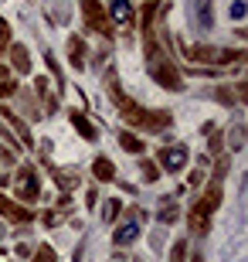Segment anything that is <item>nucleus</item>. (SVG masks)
Segmentation results:
<instances>
[{
    "instance_id": "f257e3e1",
    "label": "nucleus",
    "mask_w": 248,
    "mask_h": 262,
    "mask_svg": "<svg viewBox=\"0 0 248 262\" xmlns=\"http://www.w3.org/2000/svg\"><path fill=\"white\" fill-rule=\"evenodd\" d=\"M146 68H150L153 82L160 89H167V92H184V75L181 68L173 65L170 58H167V51L153 41V34H146Z\"/></svg>"
},
{
    "instance_id": "f03ea898",
    "label": "nucleus",
    "mask_w": 248,
    "mask_h": 262,
    "mask_svg": "<svg viewBox=\"0 0 248 262\" xmlns=\"http://www.w3.org/2000/svg\"><path fill=\"white\" fill-rule=\"evenodd\" d=\"M116 109H119V116H123L129 126H140V129H146V133H160V129L173 126V113H167V109H143L140 102H133L129 96L119 99Z\"/></svg>"
},
{
    "instance_id": "7ed1b4c3",
    "label": "nucleus",
    "mask_w": 248,
    "mask_h": 262,
    "mask_svg": "<svg viewBox=\"0 0 248 262\" xmlns=\"http://www.w3.org/2000/svg\"><path fill=\"white\" fill-rule=\"evenodd\" d=\"M221 198H224V181H218V177H214V181L208 184V191H204V194L191 204V214H187V218H191V228L197 235H204L211 228V214L221 208Z\"/></svg>"
},
{
    "instance_id": "20e7f679",
    "label": "nucleus",
    "mask_w": 248,
    "mask_h": 262,
    "mask_svg": "<svg viewBox=\"0 0 248 262\" xmlns=\"http://www.w3.org/2000/svg\"><path fill=\"white\" fill-rule=\"evenodd\" d=\"M184 55L204 65H238L248 58L245 48H214V45H184Z\"/></svg>"
},
{
    "instance_id": "39448f33",
    "label": "nucleus",
    "mask_w": 248,
    "mask_h": 262,
    "mask_svg": "<svg viewBox=\"0 0 248 262\" xmlns=\"http://www.w3.org/2000/svg\"><path fill=\"white\" fill-rule=\"evenodd\" d=\"M14 194H17V201L24 204H34L41 198V181H38V170L31 164L17 167V177H14Z\"/></svg>"
},
{
    "instance_id": "423d86ee",
    "label": "nucleus",
    "mask_w": 248,
    "mask_h": 262,
    "mask_svg": "<svg viewBox=\"0 0 248 262\" xmlns=\"http://www.w3.org/2000/svg\"><path fill=\"white\" fill-rule=\"evenodd\" d=\"M82 17H85V28H92L102 38H112V20L99 0H82Z\"/></svg>"
},
{
    "instance_id": "0eeeda50",
    "label": "nucleus",
    "mask_w": 248,
    "mask_h": 262,
    "mask_svg": "<svg viewBox=\"0 0 248 262\" xmlns=\"http://www.w3.org/2000/svg\"><path fill=\"white\" fill-rule=\"evenodd\" d=\"M187 160H191V150L184 143H163L160 146V170H167V174H173V170H184L187 167Z\"/></svg>"
},
{
    "instance_id": "6e6552de",
    "label": "nucleus",
    "mask_w": 248,
    "mask_h": 262,
    "mask_svg": "<svg viewBox=\"0 0 248 262\" xmlns=\"http://www.w3.org/2000/svg\"><path fill=\"white\" fill-rule=\"evenodd\" d=\"M0 214L10 218V222H17V225H34V211L24 208V204H14L10 198H4V191H0Z\"/></svg>"
},
{
    "instance_id": "1a4fd4ad",
    "label": "nucleus",
    "mask_w": 248,
    "mask_h": 262,
    "mask_svg": "<svg viewBox=\"0 0 248 262\" xmlns=\"http://www.w3.org/2000/svg\"><path fill=\"white\" fill-rule=\"evenodd\" d=\"M68 119H72V126L78 129V136H85L88 143H96V140H99V129L92 126V119H88L82 109H68Z\"/></svg>"
},
{
    "instance_id": "9d476101",
    "label": "nucleus",
    "mask_w": 248,
    "mask_h": 262,
    "mask_svg": "<svg viewBox=\"0 0 248 262\" xmlns=\"http://www.w3.org/2000/svg\"><path fill=\"white\" fill-rule=\"evenodd\" d=\"M85 55H88L85 38H82V34H68V65L72 68H85Z\"/></svg>"
},
{
    "instance_id": "9b49d317",
    "label": "nucleus",
    "mask_w": 248,
    "mask_h": 262,
    "mask_svg": "<svg viewBox=\"0 0 248 262\" xmlns=\"http://www.w3.org/2000/svg\"><path fill=\"white\" fill-rule=\"evenodd\" d=\"M167 10H170V0H167V4H143V17H140V31H143V34H150L153 20H156V17H167Z\"/></svg>"
},
{
    "instance_id": "f8f14e48",
    "label": "nucleus",
    "mask_w": 248,
    "mask_h": 262,
    "mask_svg": "<svg viewBox=\"0 0 248 262\" xmlns=\"http://www.w3.org/2000/svg\"><path fill=\"white\" fill-rule=\"evenodd\" d=\"M51 177H55V184L61 187V191H72V187L82 184V174L72 170V167H51Z\"/></svg>"
},
{
    "instance_id": "ddd939ff",
    "label": "nucleus",
    "mask_w": 248,
    "mask_h": 262,
    "mask_svg": "<svg viewBox=\"0 0 248 262\" xmlns=\"http://www.w3.org/2000/svg\"><path fill=\"white\" fill-rule=\"evenodd\" d=\"M140 232H143V222H126V225H119L112 232V245H129V242H136L140 238Z\"/></svg>"
},
{
    "instance_id": "4468645a",
    "label": "nucleus",
    "mask_w": 248,
    "mask_h": 262,
    "mask_svg": "<svg viewBox=\"0 0 248 262\" xmlns=\"http://www.w3.org/2000/svg\"><path fill=\"white\" fill-rule=\"evenodd\" d=\"M7 51H10V65H14V72H20V75H28V72H31L28 48H24V45H14V41H10V45H7Z\"/></svg>"
},
{
    "instance_id": "2eb2a0df",
    "label": "nucleus",
    "mask_w": 248,
    "mask_h": 262,
    "mask_svg": "<svg viewBox=\"0 0 248 262\" xmlns=\"http://www.w3.org/2000/svg\"><path fill=\"white\" fill-rule=\"evenodd\" d=\"M109 20H116V24H129L133 20V7H129V0H109Z\"/></svg>"
},
{
    "instance_id": "dca6fc26",
    "label": "nucleus",
    "mask_w": 248,
    "mask_h": 262,
    "mask_svg": "<svg viewBox=\"0 0 248 262\" xmlns=\"http://www.w3.org/2000/svg\"><path fill=\"white\" fill-rule=\"evenodd\" d=\"M0 116H7V123L14 126V133L20 136V146H34V140H31V129L24 126V119H20L17 113H10V109H0Z\"/></svg>"
},
{
    "instance_id": "f3484780",
    "label": "nucleus",
    "mask_w": 248,
    "mask_h": 262,
    "mask_svg": "<svg viewBox=\"0 0 248 262\" xmlns=\"http://www.w3.org/2000/svg\"><path fill=\"white\" fill-rule=\"evenodd\" d=\"M92 174H96V181H112L116 164L109 160V157H96V160H92Z\"/></svg>"
},
{
    "instance_id": "a211bd4d",
    "label": "nucleus",
    "mask_w": 248,
    "mask_h": 262,
    "mask_svg": "<svg viewBox=\"0 0 248 262\" xmlns=\"http://www.w3.org/2000/svg\"><path fill=\"white\" fill-rule=\"evenodd\" d=\"M119 146H123L126 154H136V157H143V146H146V143H140V136H136V133H129V129H123V133H119Z\"/></svg>"
},
{
    "instance_id": "6ab92c4d",
    "label": "nucleus",
    "mask_w": 248,
    "mask_h": 262,
    "mask_svg": "<svg viewBox=\"0 0 248 262\" xmlns=\"http://www.w3.org/2000/svg\"><path fill=\"white\" fill-rule=\"evenodd\" d=\"M224 143H228L231 150H241V146H245V123H235V126H231V133H228V140H224Z\"/></svg>"
},
{
    "instance_id": "aec40b11",
    "label": "nucleus",
    "mask_w": 248,
    "mask_h": 262,
    "mask_svg": "<svg viewBox=\"0 0 248 262\" xmlns=\"http://www.w3.org/2000/svg\"><path fill=\"white\" fill-rule=\"evenodd\" d=\"M140 170H143V181L146 184H153V181H160V164H153V160H140Z\"/></svg>"
},
{
    "instance_id": "412c9836",
    "label": "nucleus",
    "mask_w": 248,
    "mask_h": 262,
    "mask_svg": "<svg viewBox=\"0 0 248 262\" xmlns=\"http://www.w3.org/2000/svg\"><path fill=\"white\" fill-rule=\"evenodd\" d=\"M156 218H160V225H173V222H177V204H173V201H163L160 211H156Z\"/></svg>"
},
{
    "instance_id": "4be33fe9",
    "label": "nucleus",
    "mask_w": 248,
    "mask_h": 262,
    "mask_svg": "<svg viewBox=\"0 0 248 262\" xmlns=\"http://www.w3.org/2000/svg\"><path fill=\"white\" fill-rule=\"evenodd\" d=\"M105 222H109V225H112L116 222V218H119V214H123V201H119V198H109V204H105Z\"/></svg>"
},
{
    "instance_id": "5701e85b",
    "label": "nucleus",
    "mask_w": 248,
    "mask_h": 262,
    "mask_svg": "<svg viewBox=\"0 0 248 262\" xmlns=\"http://www.w3.org/2000/svg\"><path fill=\"white\" fill-rule=\"evenodd\" d=\"M44 61H48L51 75L58 78V96H61V89H65V78H61V68H58V61H55V55H51V51H44Z\"/></svg>"
},
{
    "instance_id": "b1692460",
    "label": "nucleus",
    "mask_w": 248,
    "mask_h": 262,
    "mask_svg": "<svg viewBox=\"0 0 248 262\" xmlns=\"http://www.w3.org/2000/svg\"><path fill=\"white\" fill-rule=\"evenodd\" d=\"M228 167H231V157L228 154H218V160H214V177H218V181H224Z\"/></svg>"
},
{
    "instance_id": "393cba45",
    "label": "nucleus",
    "mask_w": 248,
    "mask_h": 262,
    "mask_svg": "<svg viewBox=\"0 0 248 262\" xmlns=\"http://www.w3.org/2000/svg\"><path fill=\"white\" fill-rule=\"evenodd\" d=\"M170 262H187V242H184V238H177V242H173Z\"/></svg>"
},
{
    "instance_id": "a878e982",
    "label": "nucleus",
    "mask_w": 248,
    "mask_h": 262,
    "mask_svg": "<svg viewBox=\"0 0 248 262\" xmlns=\"http://www.w3.org/2000/svg\"><path fill=\"white\" fill-rule=\"evenodd\" d=\"M14 164H17V150L0 143V167H14Z\"/></svg>"
},
{
    "instance_id": "bb28decb",
    "label": "nucleus",
    "mask_w": 248,
    "mask_h": 262,
    "mask_svg": "<svg viewBox=\"0 0 248 262\" xmlns=\"http://www.w3.org/2000/svg\"><path fill=\"white\" fill-rule=\"evenodd\" d=\"M31 262H55V249H51V245H41Z\"/></svg>"
},
{
    "instance_id": "cd10ccee",
    "label": "nucleus",
    "mask_w": 248,
    "mask_h": 262,
    "mask_svg": "<svg viewBox=\"0 0 248 262\" xmlns=\"http://www.w3.org/2000/svg\"><path fill=\"white\" fill-rule=\"evenodd\" d=\"M7 45H10V24L4 17H0V55L7 51Z\"/></svg>"
},
{
    "instance_id": "c85d7f7f",
    "label": "nucleus",
    "mask_w": 248,
    "mask_h": 262,
    "mask_svg": "<svg viewBox=\"0 0 248 262\" xmlns=\"http://www.w3.org/2000/svg\"><path fill=\"white\" fill-rule=\"evenodd\" d=\"M17 92H20V89L14 85L10 78H4V82H0V99H14V96H17Z\"/></svg>"
},
{
    "instance_id": "c756f323",
    "label": "nucleus",
    "mask_w": 248,
    "mask_h": 262,
    "mask_svg": "<svg viewBox=\"0 0 248 262\" xmlns=\"http://www.w3.org/2000/svg\"><path fill=\"white\" fill-rule=\"evenodd\" d=\"M211 143H208V154H214V157H218L221 154V143H224V136H221V133H214V129H211Z\"/></svg>"
},
{
    "instance_id": "7c9ffc66",
    "label": "nucleus",
    "mask_w": 248,
    "mask_h": 262,
    "mask_svg": "<svg viewBox=\"0 0 248 262\" xmlns=\"http://www.w3.org/2000/svg\"><path fill=\"white\" fill-rule=\"evenodd\" d=\"M245 10H248V4H245V0H235V4H231V17H235V20H241V17H245Z\"/></svg>"
},
{
    "instance_id": "2f4dec72",
    "label": "nucleus",
    "mask_w": 248,
    "mask_h": 262,
    "mask_svg": "<svg viewBox=\"0 0 248 262\" xmlns=\"http://www.w3.org/2000/svg\"><path fill=\"white\" fill-rule=\"evenodd\" d=\"M34 92H38V96H48L51 82H48V78H34Z\"/></svg>"
},
{
    "instance_id": "473e14b6",
    "label": "nucleus",
    "mask_w": 248,
    "mask_h": 262,
    "mask_svg": "<svg viewBox=\"0 0 248 262\" xmlns=\"http://www.w3.org/2000/svg\"><path fill=\"white\" fill-rule=\"evenodd\" d=\"M55 222H58V214H55V211H44V214H41V225H48V228H55Z\"/></svg>"
},
{
    "instance_id": "72a5a7b5",
    "label": "nucleus",
    "mask_w": 248,
    "mask_h": 262,
    "mask_svg": "<svg viewBox=\"0 0 248 262\" xmlns=\"http://www.w3.org/2000/svg\"><path fill=\"white\" fill-rule=\"evenodd\" d=\"M200 184H204V174H200V170H194V174H191V187H200Z\"/></svg>"
},
{
    "instance_id": "f704fd0d",
    "label": "nucleus",
    "mask_w": 248,
    "mask_h": 262,
    "mask_svg": "<svg viewBox=\"0 0 248 262\" xmlns=\"http://www.w3.org/2000/svg\"><path fill=\"white\" fill-rule=\"evenodd\" d=\"M17 255L20 259H31V245H17Z\"/></svg>"
},
{
    "instance_id": "c9c22d12",
    "label": "nucleus",
    "mask_w": 248,
    "mask_h": 262,
    "mask_svg": "<svg viewBox=\"0 0 248 262\" xmlns=\"http://www.w3.org/2000/svg\"><path fill=\"white\" fill-rule=\"evenodd\" d=\"M7 72H10V68L4 65V61H0V82H4V78H7Z\"/></svg>"
},
{
    "instance_id": "e433bc0d",
    "label": "nucleus",
    "mask_w": 248,
    "mask_h": 262,
    "mask_svg": "<svg viewBox=\"0 0 248 262\" xmlns=\"http://www.w3.org/2000/svg\"><path fill=\"white\" fill-rule=\"evenodd\" d=\"M191 262H204V255H200V252H194V255H191Z\"/></svg>"
},
{
    "instance_id": "4c0bfd02",
    "label": "nucleus",
    "mask_w": 248,
    "mask_h": 262,
    "mask_svg": "<svg viewBox=\"0 0 248 262\" xmlns=\"http://www.w3.org/2000/svg\"><path fill=\"white\" fill-rule=\"evenodd\" d=\"M4 232H7V228H4V225H0V238H4Z\"/></svg>"
}]
</instances>
